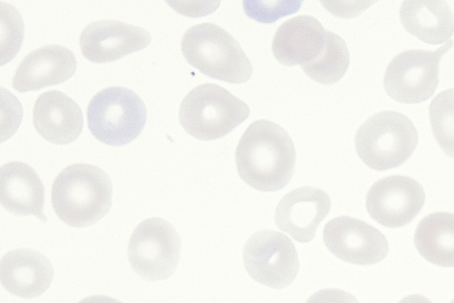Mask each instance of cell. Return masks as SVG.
<instances>
[{
    "label": "cell",
    "mask_w": 454,
    "mask_h": 303,
    "mask_svg": "<svg viewBox=\"0 0 454 303\" xmlns=\"http://www.w3.org/2000/svg\"><path fill=\"white\" fill-rule=\"evenodd\" d=\"M418 140V131L406 115L386 110L362 123L355 135V147L366 166L385 171L403 165L414 152Z\"/></svg>",
    "instance_id": "obj_4"
},
{
    "label": "cell",
    "mask_w": 454,
    "mask_h": 303,
    "mask_svg": "<svg viewBox=\"0 0 454 303\" xmlns=\"http://www.w3.org/2000/svg\"><path fill=\"white\" fill-rule=\"evenodd\" d=\"M1 204L14 215H34L43 222L47 221L43 184L27 163L10 161L1 167Z\"/></svg>",
    "instance_id": "obj_18"
},
{
    "label": "cell",
    "mask_w": 454,
    "mask_h": 303,
    "mask_svg": "<svg viewBox=\"0 0 454 303\" xmlns=\"http://www.w3.org/2000/svg\"><path fill=\"white\" fill-rule=\"evenodd\" d=\"M398 303H432L427 298L419 294H411L402 299Z\"/></svg>",
    "instance_id": "obj_27"
},
{
    "label": "cell",
    "mask_w": 454,
    "mask_h": 303,
    "mask_svg": "<svg viewBox=\"0 0 454 303\" xmlns=\"http://www.w3.org/2000/svg\"><path fill=\"white\" fill-rule=\"evenodd\" d=\"M75 70L73 51L61 45H46L26 55L15 71L12 85L19 92L39 90L66 82Z\"/></svg>",
    "instance_id": "obj_15"
},
{
    "label": "cell",
    "mask_w": 454,
    "mask_h": 303,
    "mask_svg": "<svg viewBox=\"0 0 454 303\" xmlns=\"http://www.w3.org/2000/svg\"><path fill=\"white\" fill-rule=\"evenodd\" d=\"M248 105L224 88L204 83L184 97L179 121L190 136L204 141L221 138L249 115Z\"/></svg>",
    "instance_id": "obj_5"
},
{
    "label": "cell",
    "mask_w": 454,
    "mask_h": 303,
    "mask_svg": "<svg viewBox=\"0 0 454 303\" xmlns=\"http://www.w3.org/2000/svg\"><path fill=\"white\" fill-rule=\"evenodd\" d=\"M6 19L2 16V35L6 36L2 38V44L7 42V44L2 48V53L6 50L3 55L2 61L5 58L4 62H8L18 52L23 38V20L19 12L11 4H6Z\"/></svg>",
    "instance_id": "obj_24"
},
{
    "label": "cell",
    "mask_w": 454,
    "mask_h": 303,
    "mask_svg": "<svg viewBox=\"0 0 454 303\" xmlns=\"http://www.w3.org/2000/svg\"><path fill=\"white\" fill-rule=\"evenodd\" d=\"M302 1H244L246 14L259 22L271 23L286 15L296 12Z\"/></svg>",
    "instance_id": "obj_23"
},
{
    "label": "cell",
    "mask_w": 454,
    "mask_h": 303,
    "mask_svg": "<svg viewBox=\"0 0 454 303\" xmlns=\"http://www.w3.org/2000/svg\"><path fill=\"white\" fill-rule=\"evenodd\" d=\"M37 133L54 144H67L78 138L83 126L80 106L67 95L49 90L39 95L33 108Z\"/></svg>",
    "instance_id": "obj_17"
},
{
    "label": "cell",
    "mask_w": 454,
    "mask_h": 303,
    "mask_svg": "<svg viewBox=\"0 0 454 303\" xmlns=\"http://www.w3.org/2000/svg\"><path fill=\"white\" fill-rule=\"evenodd\" d=\"M1 283L10 293L23 299L39 297L50 287L54 269L43 253L19 248L5 253L0 264Z\"/></svg>",
    "instance_id": "obj_16"
},
{
    "label": "cell",
    "mask_w": 454,
    "mask_h": 303,
    "mask_svg": "<svg viewBox=\"0 0 454 303\" xmlns=\"http://www.w3.org/2000/svg\"><path fill=\"white\" fill-rule=\"evenodd\" d=\"M109 175L95 165L76 163L61 170L51 188V205L57 216L74 228L90 226L112 206Z\"/></svg>",
    "instance_id": "obj_2"
},
{
    "label": "cell",
    "mask_w": 454,
    "mask_h": 303,
    "mask_svg": "<svg viewBox=\"0 0 454 303\" xmlns=\"http://www.w3.org/2000/svg\"><path fill=\"white\" fill-rule=\"evenodd\" d=\"M150 42L151 35L146 29L115 19L93 21L80 35L82 55L94 63L116 61L143 50Z\"/></svg>",
    "instance_id": "obj_12"
},
{
    "label": "cell",
    "mask_w": 454,
    "mask_h": 303,
    "mask_svg": "<svg viewBox=\"0 0 454 303\" xmlns=\"http://www.w3.org/2000/svg\"><path fill=\"white\" fill-rule=\"evenodd\" d=\"M414 244L428 262L441 267H454V214L435 212L417 225Z\"/></svg>",
    "instance_id": "obj_20"
},
{
    "label": "cell",
    "mask_w": 454,
    "mask_h": 303,
    "mask_svg": "<svg viewBox=\"0 0 454 303\" xmlns=\"http://www.w3.org/2000/svg\"><path fill=\"white\" fill-rule=\"evenodd\" d=\"M454 44L450 39L435 50H407L388 63L383 80L387 94L403 104H419L434 93L442 56Z\"/></svg>",
    "instance_id": "obj_7"
},
{
    "label": "cell",
    "mask_w": 454,
    "mask_h": 303,
    "mask_svg": "<svg viewBox=\"0 0 454 303\" xmlns=\"http://www.w3.org/2000/svg\"><path fill=\"white\" fill-rule=\"evenodd\" d=\"M181 239L175 228L162 218L140 222L128 244L132 269L150 282L165 280L176 270L180 259Z\"/></svg>",
    "instance_id": "obj_8"
},
{
    "label": "cell",
    "mask_w": 454,
    "mask_h": 303,
    "mask_svg": "<svg viewBox=\"0 0 454 303\" xmlns=\"http://www.w3.org/2000/svg\"><path fill=\"white\" fill-rule=\"evenodd\" d=\"M146 106L133 90L120 86L96 93L87 108L88 128L99 142L112 146L131 143L146 122Z\"/></svg>",
    "instance_id": "obj_6"
},
{
    "label": "cell",
    "mask_w": 454,
    "mask_h": 303,
    "mask_svg": "<svg viewBox=\"0 0 454 303\" xmlns=\"http://www.w3.org/2000/svg\"><path fill=\"white\" fill-rule=\"evenodd\" d=\"M421 184L405 175H390L376 181L369 189L365 206L380 225L395 229L410 223L425 203Z\"/></svg>",
    "instance_id": "obj_10"
},
{
    "label": "cell",
    "mask_w": 454,
    "mask_h": 303,
    "mask_svg": "<svg viewBox=\"0 0 454 303\" xmlns=\"http://www.w3.org/2000/svg\"><path fill=\"white\" fill-rule=\"evenodd\" d=\"M305 303H359L352 294L334 288H325L313 293Z\"/></svg>",
    "instance_id": "obj_25"
},
{
    "label": "cell",
    "mask_w": 454,
    "mask_h": 303,
    "mask_svg": "<svg viewBox=\"0 0 454 303\" xmlns=\"http://www.w3.org/2000/svg\"><path fill=\"white\" fill-rule=\"evenodd\" d=\"M244 266L252 279L273 289L290 285L299 271V259L293 241L276 230L253 234L243 249Z\"/></svg>",
    "instance_id": "obj_9"
},
{
    "label": "cell",
    "mask_w": 454,
    "mask_h": 303,
    "mask_svg": "<svg viewBox=\"0 0 454 303\" xmlns=\"http://www.w3.org/2000/svg\"><path fill=\"white\" fill-rule=\"evenodd\" d=\"M428 111L435 141L447 156L454 158V88L438 93Z\"/></svg>",
    "instance_id": "obj_22"
},
{
    "label": "cell",
    "mask_w": 454,
    "mask_h": 303,
    "mask_svg": "<svg viewBox=\"0 0 454 303\" xmlns=\"http://www.w3.org/2000/svg\"><path fill=\"white\" fill-rule=\"evenodd\" d=\"M331 208V198L323 190L304 186L286 194L278 202L274 220L282 231L300 243L310 242Z\"/></svg>",
    "instance_id": "obj_13"
},
{
    "label": "cell",
    "mask_w": 454,
    "mask_h": 303,
    "mask_svg": "<svg viewBox=\"0 0 454 303\" xmlns=\"http://www.w3.org/2000/svg\"><path fill=\"white\" fill-rule=\"evenodd\" d=\"M77 303H122L120 300L106 295H92L83 298Z\"/></svg>",
    "instance_id": "obj_26"
},
{
    "label": "cell",
    "mask_w": 454,
    "mask_h": 303,
    "mask_svg": "<svg viewBox=\"0 0 454 303\" xmlns=\"http://www.w3.org/2000/svg\"><path fill=\"white\" fill-rule=\"evenodd\" d=\"M349 66V52L345 41L337 34L328 31L325 47L314 61L301 66L313 81L325 85L337 82Z\"/></svg>",
    "instance_id": "obj_21"
},
{
    "label": "cell",
    "mask_w": 454,
    "mask_h": 303,
    "mask_svg": "<svg viewBox=\"0 0 454 303\" xmlns=\"http://www.w3.org/2000/svg\"><path fill=\"white\" fill-rule=\"evenodd\" d=\"M327 34L328 30L312 16L289 19L278 27L273 36L272 53L284 66L309 64L323 52Z\"/></svg>",
    "instance_id": "obj_14"
},
{
    "label": "cell",
    "mask_w": 454,
    "mask_h": 303,
    "mask_svg": "<svg viewBox=\"0 0 454 303\" xmlns=\"http://www.w3.org/2000/svg\"><path fill=\"white\" fill-rule=\"evenodd\" d=\"M399 18L409 34L428 44L448 42L454 32V16L445 1H403Z\"/></svg>",
    "instance_id": "obj_19"
},
{
    "label": "cell",
    "mask_w": 454,
    "mask_h": 303,
    "mask_svg": "<svg viewBox=\"0 0 454 303\" xmlns=\"http://www.w3.org/2000/svg\"><path fill=\"white\" fill-rule=\"evenodd\" d=\"M326 248L340 260L355 265H372L388 252L386 237L367 222L349 216L329 221L323 229Z\"/></svg>",
    "instance_id": "obj_11"
},
{
    "label": "cell",
    "mask_w": 454,
    "mask_h": 303,
    "mask_svg": "<svg viewBox=\"0 0 454 303\" xmlns=\"http://www.w3.org/2000/svg\"><path fill=\"white\" fill-rule=\"evenodd\" d=\"M235 161L239 177L247 185L260 191H277L291 181L296 152L282 127L270 120H257L241 136Z\"/></svg>",
    "instance_id": "obj_1"
},
{
    "label": "cell",
    "mask_w": 454,
    "mask_h": 303,
    "mask_svg": "<svg viewBox=\"0 0 454 303\" xmlns=\"http://www.w3.org/2000/svg\"><path fill=\"white\" fill-rule=\"evenodd\" d=\"M181 50L185 60L203 74L239 84L248 81L253 66L235 38L214 23L189 27L183 35Z\"/></svg>",
    "instance_id": "obj_3"
},
{
    "label": "cell",
    "mask_w": 454,
    "mask_h": 303,
    "mask_svg": "<svg viewBox=\"0 0 454 303\" xmlns=\"http://www.w3.org/2000/svg\"><path fill=\"white\" fill-rule=\"evenodd\" d=\"M450 303H454V299L451 300V302H450Z\"/></svg>",
    "instance_id": "obj_28"
}]
</instances>
